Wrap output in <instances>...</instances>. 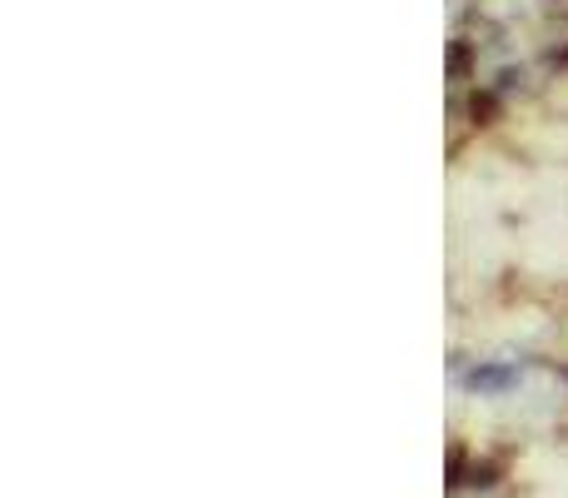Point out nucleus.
I'll return each instance as SVG.
<instances>
[{"label":"nucleus","mask_w":568,"mask_h":498,"mask_svg":"<svg viewBox=\"0 0 568 498\" xmlns=\"http://www.w3.org/2000/svg\"><path fill=\"white\" fill-rule=\"evenodd\" d=\"M454 379H459L469 394L499 399V394H514L524 379H529V364L524 359H479V364H459Z\"/></svg>","instance_id":"obj_1"}]
</instances>
